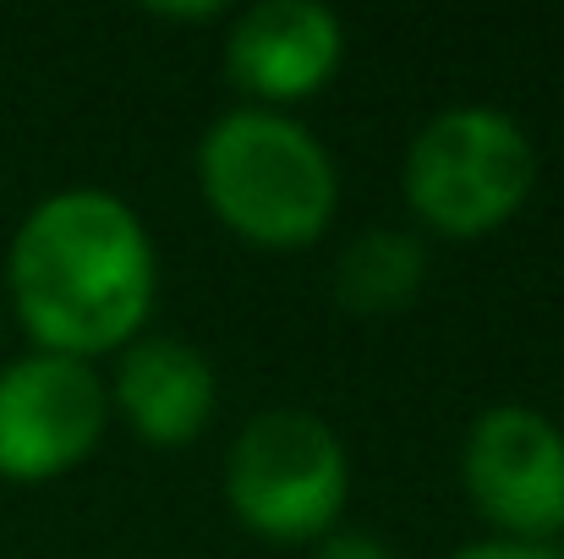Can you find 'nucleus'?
I'll list each match as a JSON object with an SVG mask.
<instances>
[{"mask_svg":"<svg viewBox=\"0 0 564 559\" xmlns=\"http://www.w3.org/2000/svg\"><path fill=\"white\" fill-rule=\"evenodd\" d=\"M11 302L55 357L121 346L154 302V241L132 203L99 186L44 197L11 241Z\"/></svg>","mask_w":564,"mask_h":559,"instance_id":"f257e3e1","label":"nucleus"},{"mask_svg":"<svg viewBox=\"0 0 564 559\" xmlns=\"http://www.w3.org/2000/svg\"><path fill=\"white\" fill-rule=\"evenodd\" d=\"M197 176L219 219L263 247L313 241L335 214V165L324 143L274 110H230L197 149Z\"/></svg>","mask_w":564,"mask_h":559,"instance_id":"f03ea898","label":"nucleus"},{"mask_svg":"<svg viewBox=\"0 0 564 559\" xmlns=\"http://www.w3.org/2000/svg\"><path fill=\"white\" fill-rule=\"evenodd\" d=\"M532 176L538 154L527 132L488 105H455L433 116L405 154L411 208L449 236H482L505 225L532 192Z\"/></svg>","mask_w":564,"mask_h":559,"instance_id":"7ed1b4c3","label":"nucleus"},{"mask_svg":"<svg viewBox=\"0 0 564 559\" xmlns=\"http://www.w3.org/2000/svg\"><path fill=\"white\" fill-rule=\"evenodd\" d=\"M225 494L263 538H318L346 505V450L313 411H258L225 455Z\"/></svg>","mask_w":564,"mask_h":559,"instance_id":"20e7f679","label":"nucleus"},{"mask_svg":"<svg viewBox=\"0 0 564 559\" xmlns=\"http://www.w3.org/2000/svg\"><path fill=\"white\" fill-rule=\"evenodd\" d=\"M105 433V384L88 363L33 352L0 368V477H55Z\"/></svg>","mask_w":564,"mask_h":559,"instance_id":"39448f33","label":"nucleus"},{"mask_svg":"<svg viewBox=\"0 0 564 559\" xmlns=\"http://www.w3.org/2000/svg\"><path fill=\"white\" fill-rule=\"evenodd\" d=\"M466 488L477 510L510 527L521 544H538L564 527V433L527 411L494 406L466 433Z\"/></svg>","mask_w":564,"mask_h":559,"instance_id":"423d86ee","label":"nucleus"},{"mask_svg":"<svg viewBox=\"0 0 564 559\" xmlns=\"http://www.w3.org/2000/svg\"><path fill=\"white\" fill-rule=\"evenodd\" d=\"M340 39V17L318 0H258L230 22L225 66L263 99H296L335 72Z\"/></svg>","mask_w":564,"mask_h":559,"instance_id":"0eeeda50","label":"nucleus"},{"mask_svg":"<svg viewBox=\"0 0 564 559\" xmlns=\"http://www.w3.org/2000/svg\"><path fill=\"white\" fill-rule=\"evenodd\" d=\"M116 400L132 417V428L154 444H187L214 411V368L203 352L176 335H149L138 341L121 373H116Z\"/></svg>","mask_w":564,"mask_h":559,"instance_id":"6e6552de","label":"nucleus"},{"mask_svg":"<svg viewBox=\"0 0 564 559\" xmlns=\"http://www.w3.org/2000/svg\"><path fill=\"white\" fill-rule=\"evenodd\" d=\"M422 247L405 230H362L335 264V297L351 313H394L422 286Z\"/></svg>","mask_w":564,"mask_h":559,"instance_id":"1a4fd4ad","label":"nucleus"},{"mask_svg":"<svg viewBox=\"0 0 564 559\" xmlns=\"http://www.w3.org/2000/svg\"><path fill=\"white\" fill-rule=\"evenodd\" d=\"M449 559H564V555L543 549V544H521V538H494V544H471V549H460Z\"/></svg>","mask_w":564,"mask_h":559,"instance_id":"9d476101","label":"nucleus"},{"mask_svg":"<svg viewBox=\"0 0 564 559\" xmlns=\"http://www.w3.org/2000/svg\"><path fill=\"white\" fill-rule=\"evenodd\" d=\"M318 559H394L383 544H373L368 533H335L318 544Z\"/></svg>","mask_w":564,"mask_h":559,"instance_id":"9b49d317","label":"nucleus"},{"mask_svg":"<svg viewBox=\"0 0 564 559\" xmlns=\"http://www.w3.org/2000/svg\"><path fill=\"white\" fill-rule=\"evenodd\" d=\"M154 11H160V17H214L219 6H214V0H203V6H154Z\"/></svg>","mask_w":564,"mask_h":559,"instance_id":"f8f14e48","label":"nucleus"}]
</instances>
